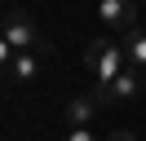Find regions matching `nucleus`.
<instances>
[{"label":"nucleus","instance_id":"f257e3e1","mask_svg":"<svg viewBox=\"0 0 146 141\" xmlns=\"http://www.w3.org/2000/svg\"><path fill=\"white\" fill-rule=\"evenodd\" d=\"M84 66L93 70V79H98L93 97H102V93H106V88L119 79V70L128 66L124 40H89V44H84Z\"/></svg>","mask_w":146,"mask_h":141},{"label":"nucleus","instance_id":"f03ea898","mask_svg":"<svg viewBox=\"0 0 146 141\" xmlns=\"http://www.w3.org/2000/svg\"><path fill=\"white\" fill-rule=\"evenodd\" d=\"M0 62H5V84H31L40 75V57L31 49H9L0 44Z\"/></svg>","mask_w":146,"mask_h":141},{"label":"nucleus","instance_id":"7ed1b4c3","mask_svg":"<svg viewBox=\"0 0 146 141\" xmlns=\"http://www.w3.org/2000/svg\"><path fill=\"white\" fill-rule=\"evenodd\" d=\"M0 40L9 49H36L40 44V31L22 9H5V26H0Z\"/></svg>","mask_w":146,"mask_h":141},{"label":"nucleus","instance_id":"20e7f679","mask_svg":"<svg viewBox=\"0 0 146 141\" xmlns=\"http://www.w3.org/2000/svg\"><path fill=\"white\" fill-rule=\"evenodd\" d=\"M98 18H102V26L115 31V35L142 26L137 22V0H98Z\"/></svg>","mask_w":146,"mask_h":141},{"label":"nucleus","instance_id":"39448f33","mask_svg":"<svg viewBox=\"0 0 146 141\" xmlns=\"http://www.w3.org/2000/svg\"><path fill=\"white\" fill-rule=\"evenodd\" d=\"M142 70H137V66H124V70H119V79H115V84H111L106 88V93H102L98 97V106H119V101H133V97H142Z\"/></svg>","mask_w":146,"mask_h":141},{"label":"nucleus","instance_id":"423d86ee","mask_svg":"<svg viewBox=\"0 0 146 141\" xmlns=\"http://www.w3.org/2000/svg\"><path fill=\"white\" fill-rule=\"evenodd\" d=\"M93 110H98V97H71L62 106V119H66V128H89Z\"/></svg>","mask_w":146,"mask_h":141},{"label":"nucleus","instance_id":"0eeeda50","mask_svg":"<svg viewBox=\"0 0 146 141\" xmlns=\"http://www.w3.org/2000/svg\"><path fill=\"white\" fill-rule=\"evenodd\" d=\"M119 40H124V53H128V66L146 70V26H133V31H124Z\"/></svg>","mask_w":146,"mask_h":141},{"label":"nucleus","instance_id":"6e6552de","mask_svg":"<svg viewBox=\"0 0 146 141\" xmlns=\"http://www.w3.org/2000/svg\"><path fill=\"white\" fill-rule=\"evenodd\" d=\"M62 141H98V132H93V128H66Z\"/></svg>","mask_w":146,"mask_h":141},{"label":"nucleus","instance_id":"1a4fd4ad","mask_svg":"<svg viewBox=\"0 0 146 141\" xmlns=\"http://www.w3.org/2000/svg\"><path fill=\"white\" fill-rule=\"evenodd\" d=\"M106 141H137V137H133V132H124V128H119V132H111Z\"/></svg>","mask_w":146,"mask_h":141}]
</instances>
